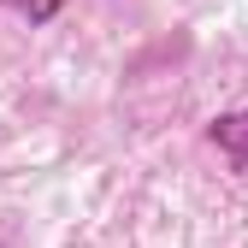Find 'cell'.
<instances>
[{
	"label": "cell",
	"mask_w": 248,
	"mask_h": 248,
	"mask_svg": "<svg viewBox=\"0 0 248 248\" xmlns=\"http://www.w3.org/2000/svg\"><path fill=\"white\" fill-rule=\"evenodd\" d=\"M207 136H213V148L225 154V160L236 166V171H248V107H236V112H219L207 124Z\"/></svg>",
	"instance_id": "cell-1"
},
{
	"label": "cell",
	"mask_w": 248,
	"mask_h": 248,
	"mask_svg": "<svg viewBox=\"0 0 248 248\" xmlns=\"http://www.w3.org/2000/svg\"><path fill=\"white\" fill-rule=\"evenodd\" d=\"M0 248H6V242H0Z\"/></svg>",
	"instance_id": "cell-3"
},
{
	"label": "cell",
	"mask_w": 248,
	"mask_h": 248,
	"mask_svg": "<svg viewBox=\"0 0 248 248\" xmlns=\"http://www.w3.org/2000/svg\"><path fill=\"white\" fill-rule=\"evenodd\" d=\"M12 6H18L30 24H53L59 12H65V0H12Z\"/></svg>",
	"instance_id": "cell-2"
}]
</instances>
